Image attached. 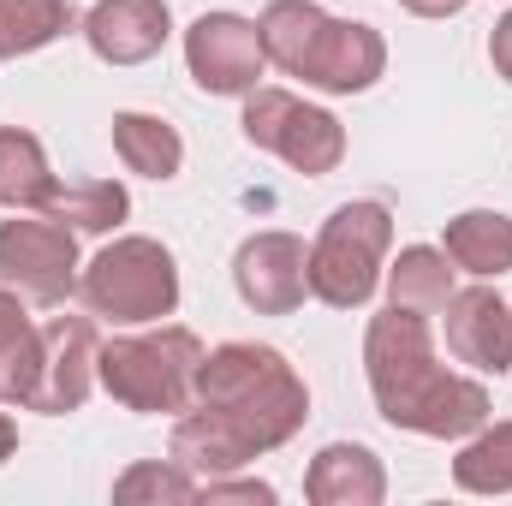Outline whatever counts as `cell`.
<instances>
[{
  "instance_id": "obj_23",
  "label": "cell",
  "mask_w": 512,
  "mask_h": 506,
  "mask_svg": "<svg viewBox=\"0 0 512 506\" xmlns=\"http://www.w3.org/2000/svg\"><path fill=\"white\" fill-rule=\"evenodd\" d=\"M453 483L465 495H512V423H483L459 459H453Z\"/></svg>"
},
{
  "instance_id": "obj_12",
  "label": "cell",
  "mask_w": 512,
  "mask_h": 506,
  "mask_svg": "<svg viewBox=\"0 0 512 506\" xmlns=\"http://www.w3.org/2000/svg\"><path fill=\"white\" fill-rule=\"evenodd\" d=\"M441 310H447V352L465 370H477V376L512 370V304L495 286H465Z\"/></svg>"
},
{
  "instance_id": "obj_9",
  "label": "cell",
  "mask_w": 512,
  "mask_h": 506,
  "mask_svg": "<svg viewBox=\"0 0 512 506\" xmlns=\"http://www.w3.org/2000/svg\"><path fill=\"white\" fill-rule=\"evenodd\" d=\"M233 286L256 316H292L310 298V245L298 233H251L233 256Z\"/></svg>"
},
{
  "instance_id": "obj_24",
  "label": "cell",
  "mask_w": 512,
  "mask_h": 506,
  "mask_svg": "<svg viewBox=\"0 0 512 506\" xmlns=\"http://www.w3.org/2000/svg\"><path fill=\"white\" fill-rule=\"evenodd\" d=\"M114 501L120 506H185L197 501V471H185L179 459H137L114 477Z\"/></svg>"
},
{
  "instance_id": "obj_3",
  "label": "cell",
  "mask_w": 512,
  "mask_h": 506,
  "mask_svg": "<svg viewBox=\"0 0 512 506\" xmlns=\"http://www.w3.org/2000/svg\"><path fill=\"white\" fill-rule=\"evenodd\" d=\"M203 340L179 322H161L149 334H114L96 352V381L114 405L143 417H179L197 399Z\"/></svg>"
},
{
  "instance_id": "obj_13",
  "label": "cell",
  "mask_w": 512,
  "mask_h": 506,
  "mask_svg": "<svg viewBox=\"0 0 512 506\" xmlns=\"http://www.w3.org/2000/svg\"><path fill=\"white\" fill-rule=\"evenodd\" d=\"M167 36H173L167 0H96L84 12V42L108 66H143V60H155L167 48Z\"/></svg>"
},
{
  "instance_id": "obj_16",
  "label": "cell",
  "mask_w": 512,
  "mask_h": 506,
  "mask_svg": "<svg viewBox=\"0 0 512 506\" xmlns=\"http://www.w3.org/2000/svg\"><path fill=\"white\" fill-rule=\"evenodd\" d=\"M42 376V328L30 322L24 298L0 286V405H30Z\"/></svg>"
},
{
  "instance_id": "obj_14",
  "label": "cell",
  "mask_w": 512,
  "mask_h": 506,
  "mask_svg": "<svg viewBox=\"0 0 512 506\" xmlns=\"http://www.w3.org/2000/svg\"><path fill=\"white\" fill-rule=\"evenodd\" d=\"M304 501L310 506H382L387 471L364 441H328L310 471H304Z\"/></svg>"
},
{
  "instance_id": "obj_11",
  "label": "cell",
  "mask_w": 512,
  "mask_h": 506,
  "mask_svg": "<svg viewBox=\"0 0 512 506\" xmlns=\"http://www.w3.org/2000/svg\"><path fill=\"white\" fill-rule=\"evenodd\" d=\"M382 72H387V42L364 18H328L316 48L298 66V78L322 96H364V90H376Z\"/></svg>"
},
{
  "instance_id": "obj_5",
  "label": "cell",
  "mask_w": 512,
  "mask_h": 506,
  "mask_svg": "<svg viewBox=\"0 0 512 506\" xmlns=\"http://www.w3.org/2000/svg\"><path fill=\"white\" fill-rule=\"evenodd\" d=\"M387 245H393L387 203H376V197L340 203L310 245V298H322L328 310H364L382 292Z\"/></svg>"
},
{
  "instance_id": "obj_18",
  "label": "cell",
  "mask_w": 512,
  "mask_h": 506,
  "mask_svg": "<svg viewBox=\"0 0 512 506\" xmlns=\"http://www.w3.org/2000/svg\"><path fill=\"white\" fill-rule=\"evenodd\" d=\"M453 256L435 251V245H405L382 268V286H387V304L399 310H417V316H435L447 298H453Z\"/></svg>"
},
{
  "instance_id": "obj_2",
  "label": "cell",
  "mask_w": 512,
  "mask_h": 506,
  "mask_svg": "<svg viewBox=\"0 0 512 506\" xmlns=\"http://www.w3.org/2000/svg\"><path fill=\"white\" fill-rule=\"evenodd\" d=\"M364 376L370 399L393 429L423 441H465L495 417V399L477 376H459L435 358L429 316L387 304L364 328Z\"/></svg>"
},
{
  "instance_id": "obj_7",
  "label": "cell",
  "mask_w": 512,
  "mask_h": 506,
  "mask_svg": "<svg viewBox=\"0 0 512 506\" xmlns=\"http://www.w3.org/2000/svg\"><path fill=\"white\" fill-rule=\"evenodd\" d=\"M78 233L54 215L36 209H12V221H0V286H12L24 304L60 310L78 292Z\"/></svg>"
},
{
  "instance_id": "obj_22",
  "label": "cell",
  "mask_w": 512,
  "mask_h": 506,
  "mask_svg": "<svg viewBox=\"0 0 512 506\" xmlns=\"http://www.w3.org/2000/svg\"><path fill=\"white\" fill-rule=\"evenodd\" d=\"M72 24H78L72 0H0V60L42 54V48L60 42Z\"/></svg>"
},
{
  "instance_id": "obj_17",
  "label": "cell",
  "mask_w": 512,
  "mask_h": 506,
  "mask_svg": "<svg viewBox=\"0 0 512 506\" xmlns=\"http://www.w3.org/2000/svg\"><path fill=\"white\" fill-rule=\"evenodd\" d=\"M114 155L126 161V173L167 185V179H179V167H185V137L167 126L161 114L126 108V114H114Z\"/></svg>"
},
{
  "instance_id": "obj_20",
  "label": "cell",
  "mask_w": 512,
  "mask_h": 506,
  "mask_svg": "<svg viewBox=\"0 0 512 506\" xmlns=\"http://www.w3.org/2000/svg\"><path fill=\"white\" fill-rule=\"evenodd\" d=\"M54 167H48V149L42 137L24 126H0V209H36L54 197Z\"/></svg>"
},
{
  "instance_id": "obj_6",
  "label": "cell",
  "mask_w": 512,
  "mask_h": 506,
  "mask_svg": "<svg viewBox=\"0 0 512 506\" xmlns=\"http://www.w3.org/2000/svg\"><path fill=\"white\" fill-rule=\"evenodd\" d=\"M239 126H245L251 149L280 155L292 173H310V179H322V173H334L346 161V126L328 108H316V102H304L292 90H274V84H256L245 96Z\"/></svg>"
},
{
  "instance_id": "obj_19",
  "label": "cell",
  "mask_w": 512,
  "mask_h": 506,
  "mask_svg": "<svg viewBox=\"0 0 512 506\" xmlns=\"http://www.w3.org/2000/svg\"><path fill=\"white\" fill-rule=\"evenodd\" d=\"M42 215L66 221L72 233L108 239V233H120V221L131 215V197H126L120 179H60L54 197L42 203Z\"/></svg>"
},
{
  "instance_id": "obj_28",
  "label": "cell",
  "mask_w": 512,
  "mask_h": 506,
  "mask_svg": "<svg viewBox=\"0 0 512 506\" xmlns=\"http://www.w3.org/2000/svg\"><path fill=\"white\" fill-rule=\"evenodd\" d=\"M12 453H18V423H12V417L0 411V465H6Z\"/></svg>"
},
{
  "instance_id": "obj_8",
  "label": "cell",
  "mask_w": 512,
  "mask_h": 506,
  "mask_svg": "<svg viewBox=\"0 0 512 506\" xmlns=\"http://www.w3.org/2000/svg\"><path fill=\"white\" fill-rule=\"evenodd\" d=\"M185 72L203 96H251L256 78L268 72L256 18L245 12H203L185 30Z\"/></svg>"
},
{
  "instance_id": "obj_4",
  "label": "cell",
  "mask_w": 512,
  "mask_h": 506,
  "mask_svg": "<svg viewBox=\"0 0 512 506\" xmlns=\"http://www.w3.org/2000/svg\"><path fill=\"white\" fill-rule=\"evenodd\" d=\"M78 298L90 316L102 322H120V328H143V322H161L179 310V262L161 239H143L126 233L114 245L84 262L78 274Z\"/></svg>"
},
{
  "instance_id": "obj_15",
  "label": "cell",
  "mask_w": 512,
  "mask_h": 506,
  "mask_svg": "<svg viewBox=\"0 0 512 506\" xmlns=\"http://www.w3.org/2000/svg\"><path fill=\"white\" fill-rule=\"evenodd\" d=\"M441 251L453 256V268L477 274V280H501L512 274V215L501 209H465L447 221Z\"/></svg>"
},
{
  "instance_id": "obj_27",
  "label": "cell",
  "mask_w": 512,
  "mask_h": 506,
  "mask_svg": "<svg viewBox=\"0 0 512 506\" xmlns=\"http://www.w3.org/2000/svg\"><path fill=\"white\" fill-rule=\"evenodd\" d=\"M399 6H405L411 18H459L471 0H399Z\"/></svg>"
},
{
  "instance_id": "obj_26",
  "label": "cell",
  "mask_w": 512,
  "mask_h": 506,
  "mask_svg": "<svg viewBox=\"0 0 512 506\" xmlns=\"http://www.w3.org/2000/svg\"><path fill=\"white\" fill-rule=\"evenodd\" d=\"M489 66H495V72L512 84V12L495 24V30H489Z\"/></svg>"
},
{
  "instance_id": "obj_10",
  "label": "cell",
  "mask_w": 512,
  "mask_h": 506,
  "mask_svg": "<svg viewBox=\"0 0 512 506\" xmlns=\"http://www.w3.org/2000/svg\"><path fill=\"white\" fill-rule=\"evenodd\" d=\"M96 352H102V334H96V316H54L42 328V376L24 411H42V417H66L78 411L102 381H96Z\"/></svg>"
},
{
  "instance_id": "obj_25",
  "label": "cell",
  "mask_w": 512,
  "mask_h": 506,
  "mask_svg": "<svg viewBox=\"0 0 512 506\" xmlns=\"http://www.w3.org/2000/svg\"><path fill=\"white\" fill-rule=\"evenodd\" d=\"M197 501L221 506V501H251V506H274V483H262V477H203L197 483Z\"/></svg>"
},
{
  "instance_id": "obj_1",
  "label": "cell",
  "mask_w": 512,
  "mask_h": 506,
  "mask_svg": "<svg viewBox=\"0 0 512 506\" xmlns=\"http://www.w3.org/2000/svg\"><path fill=\"white\" fill-rule=\"evenodd\" d=\"M310 417V387L286 364V352L256 346V340H227L203 352L197 370V399L191 411L173 417V459L203 477L245 471L251 459L286 447Z\"/></svg>"
},
{
  "instance_id": "obj_21",
  "label": "cell",
  "mask_w": 512,
  "mask_h": 506,
  "mask_svg": "<svg viewBox=\"0 0 512 506\" xmlns=\"http://www.w3.org/2000/svg\"><path fill=\"white\" fill-rule=\"evenodd\" d=\"M322 24H328V12H322L316 0H268L262 18H256V36H262L268 66H280L286 78H298L304 54H310L316 36H322Z\"/></svg>"
}]
</instances>
